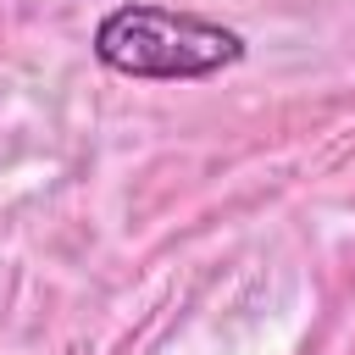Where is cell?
<instances>
[{
  "label": "cell",
  "mask_w": 355,
  "mask_h": 355,
  "mask_svg": "<svg viewBox=\"0 0 355 355\" xmlns=\"http://www.w3.org/2000/svg\"><path fill=\"white\" fill-rule=\"evenodd\" d=\"M94 55L116 78L139 83H194L216 78L244 61V33L222 28L200 11H172L150 0H128L100 17L94 28Z\"/></svg>",
  "instance_id": "1"
}]
</instances>
